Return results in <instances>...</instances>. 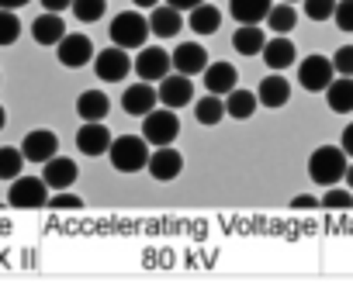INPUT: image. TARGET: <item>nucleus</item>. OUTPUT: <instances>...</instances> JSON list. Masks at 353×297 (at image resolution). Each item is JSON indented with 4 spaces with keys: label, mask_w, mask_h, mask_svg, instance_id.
<instances>
[{
    "label": "nucleus",
    "mask_w": 353,
    "mask_h": 297,
    "mask_svg": "<svg viewBox=\"0 0 353 297\" xmlns=\"http://www.w3.org/2000/svg\"><path fill=\"white\" fill-rule=\"evenodd\" d=\"M108 160L118 173H139L149 163V142L142 135H118V138H111Z\"/></svg>",
    "instance_id": "nucleus-1"
},
{
    "label": "nucleus",
    "mask_w": 353,
    "mask_h": 297,
    "mask_svg": "<svg viewBox=\"0 0 353 297\" xmlns=\"http://www.w3.org/2000/svg\"><path fill=\"white\" fill-rule=\"evenodd\" d=\"M346 153L336 145H319L315 153L308 156V177L319 184V187H332L346 177Z\"/></svg>",
    "instance_id": "nucleus-2"
},
{
    "label": "nucleus",
    "mask_w": 353,
    "mask_h": 297,
    "mask_svg": "<svg viewBox=\"0 0 353 297\" xmlns=\"http://www.w3.org/2000/svg\"><path fill=\"white\" fill-rule=\"evenodd\" d=\"M8 204L18 211H39L49 204V187L42 177H14L11 190H8Z\"/></svg>",
    "instance_id": "nucleus-3"
},
{
    "label": "nucleus",
    "mask_w": 353,
    "mask_h": 297,
    "mask_svg": "<svg viewBox=\"0 0 353 297\" xmlns=\"http://www.w3.org/2000/svg\"><path fill=\"white\" fill-rule=\"evenodd\" d=\"M149 21L135 11H121L114 21H111V42L121 45V49H142L145 38H149Z\"/></svg>",
    "instance_id": "nucleus-4"
},
{
    "label": "nucleus",
    "mask_w": 353,
    "mask_h": 297,
    "mask_svg": "<svg viewBox=\"0 0 353 297\" xmlns=\"http://www.w3.org/2000/svg\"><path fill=\"white\" fill-rule=\"evenodd\" d=\"M181 135V121H176V114H173V107H166V111H149L145 114V121H142V138L156 148V145H173V138Z\"/></svg>",
    "instance_id": "nucleus-5"
},
{
    "label": "nucleus",
    "mask_w": 353,
    "mask_h": 297,
    "mask_svg": "<svg viewBox=\"0 0 353 297\" xmlns=\"http://www.w3.org/2000/svg\"><path fill=\"white\" fill-rule=\"evenodd\" d=\"M128 69H132L128 49L111 45V49L94 52V73H97V80H104V83H121V80L128 76Z\"/></svg>",
    "instance_id": "nucleus-6"
},
{
    "label": "nucleus",
    "mask_w": 353,
    "mask_h": 297,
    "mask_svg": "<svg viewBox=\"0 0 353 297\" xmlns=\"http://www.w3.org/2000/svg\"><path fill=\"white\" fill-rule=\"evenodd\" d=\"M132 69L139 73V80L156 83V80H163L173 69V63H170V52H163L159 45H142L139 56H135V63H132Z\"/></svg>",
    "instance_id": "nucleus-7"
},
{
    "label": "nucleus",
    "mask_w": 353,
    "mask_h": 297,
    "mask_svg": "<svg viewBox=\"0 0 353 297\" xmlns=\"http://www.w3.org/2000/svg\"><path fill=\"white\" fill-rule=\"evenodd\" d=\"M145 170H149V177L159 180V184L176 180V177H181V170H184V156L176 153V148H170V145H156L152 153H149Z\"/></svg>",
    "instance_id": "nucleus-8"
},
{
    "label": "nucleus",
    "mask_w": 353,
    "mask_h": 297,
    "mask_svg": "<svg viewBox=\"0 0 353 297\" xmlns=\"http://www.w3.org/2000/svg\"><path fill=\"white\" fill-rule=\"evenodd\" d=\"M21 153H25L28 163H49V160L59 153V138H56V131H49V128H35V131L25 135Z\"/></svg>",
    "instance_id": "nucleus-9"
},
{
    "label": "nucleus",
    "mask_w": 353,
    "mask_h": 297,
    "mask_svg": "<svg viewBox=\"0 0 353 297\" xmlns=\"http://www.w3.org/2000/svg\"><path fill=\"white\" fill-rule=\"evenodd\" d=\"M332 73H336L332 59H325V56H308V59H301V66H298V83H301L305 90H325V87L332 83Z\"/></svg>",
    "instance_id": "nucleus-10"
},
{
    "label": "nucleus",
    "mask_w": 353,
    "mask_h": 297,
    "mask_svg": "<svg viewBox=\"0 0 353 297\" xmlns=\"http://www.w3.org/2000/svg\"><path fill=\"white\" fill-rule=\"evenodd\" d=\"M159 104H166V107H184V104H191V97H194V87H191V76H184V73H166L163 80H159Z\"/></svg>",
    "instance_id": "nucleus-11"
},
{
    "label": "nucleus",
    "mask_w": 353,
    "mask_h": 297,
    "mask_svg": "<svg viewBox=\"0 0 353 297\" xmlns=\"http://www.w3.org/2000/svg\"><path fill=\"white\" fill-rule=\"evenodd\" d=\"M56 56L66 69H80L94 59V45H90L87 35H63L59 45H56Z\"/></svg>",
    "instance_id": "nucleus-12"
},
{
    "label": "nucleus",
    "mask_w": 353,
    "mask_h": 297,
    "mask_svg": "<svg viewBox=\"0 0 353 297\" xmlns=\"http://www.w3.org/2000/svg\"><path fill=\"white\" fill-rule=\"evenodd\" d=\"M77 177H80L77 163L66 160V156H59V153H56L49 163H42V180H46L49 190H70V187L77 184Z\"/></svg>",
    "instance_id": "nucleus-13"
},
{
    "label": "nucleus",
    "mask_w": 353,
    "mask_h": 297,
    "mask_svg": "<svg viewBox=\"0 0 353 297\" xmlns=\"http://www.w3.org/2000/svg\"><path fill=\"white\" fill-rule=\"evenodd\" d=\"M170 63H173L176 73L194 76V73H205V66H208V52H205V45H198V42H181V45L170 52Z\"/></svg>",
    "instance_id": "nucleus-14"
},
{
    "label": "nucleus",
    "mask_w": 353,
    "mask_h": 297,
    "mask_svg": "<svg viewBox=\"0 0 353 297\" xmlns=\"http://www.w3.org/2000/svg\"><path fill=\"white\" fill-rule=\"evenodd\" d=\"M77 148L83 156H104L108 148H111V131L108 124L101 121H83L80 131H77Z\"/></svg>",
    "instance_id": "nucleus-15"
},
{
    "label": "nucleus",
    "mask_w": 353,
    "mask_h": 297,
    "mask_svg": "<svg viewBox=\"0 0 353 297\" xmlns=\"http://www.w3.org/2000/svg\"><path fill=\"white\" fill-rule=\"evenodd\" d=\"M181 28H184V18H181V11H176V8H170V4H156V8H152V14H149V32H152L156 38H173Z\"/></svg>",
    "instance_id": "nucleus-16"
},
{
    "label": "nucleus",
    "mask_w": 353,
    "mask_h": 297,
    "mask_svg": "<svg viewBox=\"0 0 353 297\" xmlns=\"http://www.w3.org/2000/svg\"><path fill=\"white\" fill-rule=\"evenodd\" d=\"M156 100H159V94L142 80V83H132L125 94H121V107H125V114H149L152 107H156Z\"/></svg>",
    "instance_id": "nucleus-17"
},
{
    "label": "nucleus",
    "mask_w": 353,
    "mask_h": 297,
    "mask_svg": "<svg viewBox=\"0 0 353 297\" xmlns=\"http://www.w3.org/2000/svg\"><path fill=\"white\" fill-rule=\"evenodd\" d=\"M63 35H66V25H63V18L56 11H46V14H39L32 21V38L39 45H59Z\"/></svg>",
    "instance_id": "nucleus-18"
},
{
    "label": "nucleus",
    "mask_w": 353,
    "mask_h": 297,
    "mask_svg": "<svg viewBox=\"0 0 353 297\" xmlns=\"http://www.w3.org/2000/svg\"><path fill=\"white\" fill-rule=\"evenodd\" d=\"M236 66H229V63H208L205 66V90L208 94H229V90H236Z\"/></svg>",
    "instance_id": "nucleus-19"
},
{
    "label": "nucleus",
    "mask_w": 353,
    "mask_h": 297,
    "mask_svg": "<svg viewBox=\"0 0 353 297\" xmlns=\"http://www.w3.org/2000/svg\"><path fill=\"white\" fill-rule=\"evenodd\" d=\"M256 97H260L263 107H284V104L291 100V83H288L281 73H270V76H263Z\"/></svg>",
    "instance_id": "nucleus-20"
},
{
    "label": "nucleus",
    "mask_w": 353,
    "mask_h": 297,
    "mask_svg": "<svg viewBox=\"0 0 353 297\" xmlns=\"http://www.w3.org/2000/svg\"><path fill=\"white\" fill-rule=\"evenodd\" d=\"M270 8H274L270 0H229V14L239 25H260V21H267Z\"/></svg>",
    "instance_id": "nucleus-21"
},
{
    "label": "nucleus",
    "mask_w": 353,
    "mask_h": 297,
    "mask_svg": "<svg viewBox=\"0 0 353 297\" xmlns=\"http://www.w3.org/2000/svg\"><path fill=\"white\" fill-rule=\"evenodd\" d=\"M263 45H267V35H263L260 25H239L236 35H232V49L239 56H260Z\"/></svg>",
    "instance_id": "nucleus-22"
},
{
    "label": "nucleus",
    "mask_w": 353,
    "mask_h": 297,
    "mask_svg": "<svg viewBox=\"0 0 353 297\" xmlns=\"http://www.w3.org/2000/svg\"><path fill=\"white\" fill-rule=\"evenodd\" d=\"M260 56H263V63L274 73H281V69H288L294 63V45H291V38H267V45H263Z\"/></svg>",
    "instance_id": "nucleus-23"
},
{
    "label": "nucleus",
    "mask_w": 353,
    "mask_h": 297,
    "mask_svg": "<svg viewBox=\"0 0 353 297\" xmlns=\"http://www.w3.org/2000/svg\"><path fill=\"white\" fill-rule=\"evenodd\" d=\"M108 111H111V100H108V94H101V90H83L80 100H77V114H80L83 121H104Z\"/></svg>",
    "instance_id": "nucleus-24"
},
{
    "label": "nucleus",
    "mask_w": 353,
    "mask_h": 297,
    "mask_svg": "<svg viewBox=\"0 0 353 297\" xmlns=\"http://www.w3.org/2000/svg\"><path fill=\"white\" fill-rule=\"evenodd\" d=\"M325 100H329V111L336 114H350L353 111V76H339L325 87Z\"/></svg>",
    "instance_id": "nucleus-25"
},
{
    "label": "nucleus",
    "mask_w": 353,
    "mask_h": 297,
    "mask_svg": "<svg viewBox=\"0 0 353 297\" xmlns=\"http://www.w3.org/2000/svg\"><path fill=\"white\" fill-rule=\"evenodd\" d=\"M188 25H191V32L194 35H215L219 32V25H222V14H219V8L215 4H198V8H191V18H188Z\"/></svg>",
    "instance_id": "nucleus-26"
},
{
    "label": "nucleus",
    "mask_w": 353,
    "mask_h": 297,
    "mask_svg": "<svg viewBox=\"0 0 353 297\" xmlns=\"http://www.w3.org/2000/svg\"><path fill=\"white\" fill-rule=\"evenodd\" d=\"M260 107V97L256 94H250V90H229L225 94V114L229 118H236V121H246V118H253V111Z\"/></svg>",
    "instance_id": "nucleus-27"
},
{
    "label": "nucleus",
    "mask_w": 353,
    "mask_h": 297,
    "mask_svg": "<svg viewBox=\"0 0 353 297\" xmlns=\"http://www.w3.org/2000/svg\"><path fill=\"white\" fill-rule=\"evenodd\" d=\"M194 118H198L201 124H219V121L225 118V100H222L219 94L201 97V100L194 104Z\"/></svg>",
    "instance_id": "nucleus-28"
},
{
    "label": "nucleus",
    "mask_w": 353,
    "mask_h": 297,
    "mask_svg": "<svg viewBox=\"0 0 353 297\" xmlns=\"http://www.w3.org/2000/svg\"><path fill=\"white\" fill-rule=\"evenodd\" d=\"M25 163H28V160H25L21 148L4 145V148H0V180H14V177H21V166H25Z\"/></svg>",
    "instance_id": "nucleus-29"
},
{
    "label": "nucleus",
    "mask_w": 353,
    "mask_h": 297,
    "mask_svg": "<svg viewBox=\"0 0 353 297\" xmlns=\"http://www.w3.org/2000/svg\"><path fill=\"white\" fill-rule=\"evenodd\" d=\"M267 25H270V32L288 35V32L298 25V11H291V4H274L270 14H267Z\"/></svg>",
    "instance_id": "nucleus-30"
},
{
    "label": "nucleus",
    "mask_w": 353,
    "mask_h": 297,
    "mask_svg": "<svg viewBox=\"0 0 353 297\" xmlns=\"http://www.w3.org/2000/svg\"><path fill=\"white\" fill-rule=\"evenodd\" d=\"M73 14H77V21H83V25H94V21H101L104 18V0H73Z\"/></svg>",
    "instance_id": "nucleus-31"
},
{
    "label": "nucleus",
    "mask_w": 353,
    "mask_h": 297,
    "mask_svg": "<svg viewBox=\"0 0 353 297\" xmlns=\"http://www.w3.org/2000/svg\"><path fill=\"white\" fill-rule=\"evenodd\" d=\"M18 35H21V21H18V14L0 8V49L14 45V42H18Z\"/></svg>",
    "instance_id": "nucleus-32"
},
{
    "label": "nucleus",
    "mask_w": 353,
    "mask_h": 297,
    "mask_svg": "<svg viewBox=\"0 0 353 297\" xmlns=\"http://www.w3.org/2000/svg\"><path fill=\"white\" fill-rule=\"evenodd\" d=\"M319 208H325V211H350L353 208V190H325Z\"/></svg>",
    "instance_id": "nucleus-33"
},
{
    "label": "nucleus",
    "mask_w": 353,
    "mask_h": 297,
    "mask_svg": "<svg viewBox=\"0 0 353 297\" xmlns=\"http://www.w3.org/2000/svg\"><path fill=\"white\" fill-rule=\"evenodd\" d=\"M305 4V14L312 18V21H325V18H332V11H336V0H301Z\"/></svg>",
    "instance_id": "nucleus-34"
},
{
    "label": "nucleus",
    "mask_w": 353,
    "mask_h": 297,
    "mask_svg": "<svg viewBox=\"0 0 353 297\" xmlns=\"http://www.w3.org/2000/svg\"><path fill=\"white\" fill-rule=\"evenodd\" d=\"M46 208H52V211H80L83 201L77 194H70V190H56V197H49Z\"/></svg>",
    "instance_id": "nucleus-35"
},
{
    "label": "nucleus",
    "mask_w": 353,
    "mask_h": 297,
    "mask_svg": "<svg viewBox=\"0 0 353 297\" xmlns=\"http://www.w3.org/2000/svg\"><path fill=\"white\" fill-rule=\"evenodd\" d=\"M332 21H336L339 32H353V0H336Z\"/></svg>",
    "instance_id": "nucleus-36"
},
{
    "label": "nucleus",
    "mask_w": 353,
    "mask_h": 297,
    "mask_svg": "<svg viewBox=\"0 0 353 297\" xmlns=\"http://www.w3.org/2000/svg\"><path fill=\"white\" fill-rule=\"evenodd\" d=\"M332 66H336V73H339V76H353V45H343V49H336V56H332Z\"/></svg>",
    "instance_id": "nucleus-37"
},
{
    "label": "nucleus",
    "mask_w": 353,
    "mask_h": 297,
    "mask_svg": "<svg viewBox=\"0 0 353 297\" xmlns=\"http://www.w3.org/2000/svg\"><path fill=\"white\" fill-rule=\"evenodd\" d=\"M291 208H294V211H315V208H319V201H315V197H308V194H298V197L291 201Z\"/></svg>",
    "instance_id": "nucleus-38"
},
{
    "label": "nucleus",
    "mask_w": 353,
    "mask_h": 297,
    "mask_svg": "<svg viewBox=\"0 0 353 297\" xmlns=\"http://www.w3.org/2000/svg\"><path fill=\"white\" fill-rule=\"evenodd\" d=\"M339 148H343V153L353 160V124H346L343 128V138H339Z\"/></svg>",
    "instance_id": "nucleus-39"
},
{
    "label": "nucleus",
    "mask_w": 353,
    "mask_h": 297,
    "mask_svg": "<svg viewBox=\"0 0 353 297\" xmlns=\"http://www.w3.org/2000/svg\"><path fill=\"white\" fill-rule=\"evenodd\" d=\"M163 4H170V8H176V11H191V8L205 4V0H163Z\"/></svg>",
    "instance_id": "nucleus-40"
},
{
    "label": "nucleus",
    "mask_w": 353,
    "mask_h": 297,
    "mask_svg": "<svg viewBox=\"0 0 353 297\" xmlns=\"http://www.w3.org/2000/svg\"><path fill=\"white\" fill-rule=\"evenodd\" d=\"M70 4H73V0H42V8H46V11H56V14L66 11Z\"/></svg>",
    "instance_id": "nucleus-41"
},
{
    "label": "nucleus",
    "mask_w": 353,
    "mask_h": 297,
    "mask_svg": "<svg viewBox=\"0 0 353 297\" xmlns=\"http://www.w3.org/2000/svg\"><path fill=\"white\" fill-rule=\"evenodd\" d=\"M25 4H28V0H0V8H4V11H18Z\"/></svg>",
    "instance_id": "nucleus-42"
},
{
    "label": "nucleus",
    "mask_w": 353,
    "mask_h": 297,
    "mask_svg": "<svg viewBox=\"0 0 353 297\" xmlns=\"http://www.w3.org/2000/svg\"><path fill=\"white\" fill-rule=\"evenodd\" d=\"M132 4H135V8H142V11H152V8L159 4V0H132Z\"/></svg>",
    "instance_id": "nucleus-43"
},
{
    "label": "nucleus",
    "mask_w": 353,
    "mask_h": 297,
    "mask_svg": "<svg viewBox=\"0 0 353 297\" xmlns=\"http://www.w3.org/2000/svg\"><path fill=\"white\" fill-rule=\"evenodd\" d=\"M343 180H346V187L353 190V166H346V177H343Z\"/></svg>",
    "instance_id": "nucleus-44"
},
{
    "label": "nucleus",
    "mask_w": 353,
    "mask_h": 297,
    "mask_svg": "<svg viewBox=\"0 0 353 297\" xmlns=\"http://www.w3.org/2000/svg\"><path fill=\"white\" fill-rule=\"evenodd\" d=\"M4 124H8V111H4V107H0V128H4Z\"/></svg>",
    "instance_id": "nucleus-45"
},
{
    "label": "nucleus",
    "mask_w": 353,
    "mask_h": 297,
    "mask_svg": "<svg viewBox=\"0 0 353 297\" xmlns=\"http://www.w3.org/2000/svg\"><path fill=\"white\" fill-rule=\"evenodd\" d=\"M284 4H294V0H284Z\"/></svg>",
    "instance_id": "nucleus-46"
}]
</instances>
